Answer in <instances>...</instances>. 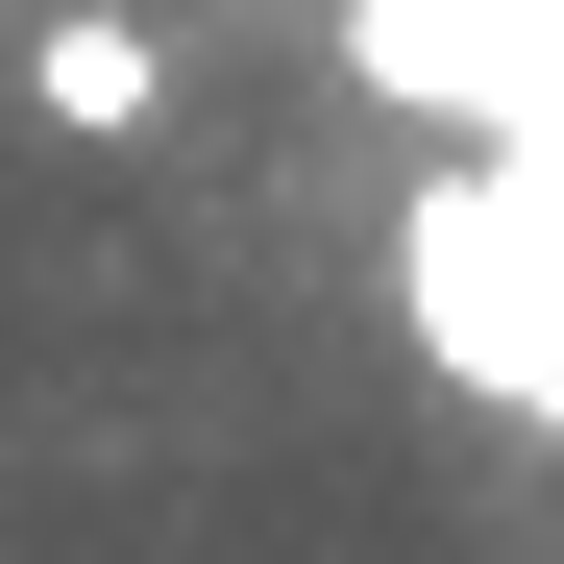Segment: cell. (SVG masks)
Masks as SVG:
<instances>
[{"mask_svg":"<svg viewBox=\"0 0 564 564\" xmlns=\"http://www.w3.org/2000/svg\"><path fill=\"white\" fill-rule=\"evenodd\" d=\"M393 344L442 368V393H491V417L564 442V123L442 148L393 197Z\"/></svg>","mask_w":564,"mask_h":564,"instance_id":"cell-1","label":"cell"},{"mask_svg":"<svg viewBox=\"0 0 564 564\" xmlns=\"http://www.w3.org/2000/svg\"><path fill=\"white\" fill-rule=\"evenodd\" d=\"M344 74H368L393 123H442V148H491L540 50H516V0H344Z\"/></svg>","mask_w":564,"mask_h":564,"instance_id":"cell-2","label":"cell"},{"mask_svg":"<svg viewBox=\"0 0 564 564\" xmlns=\"http://www.w3.org/2000/svg\"><path fill=\"white\" fill-rule=\"evenodd\" d=\"M25 99H50L74 148H148V123H172V50H148V0H50V25H25Z\"/></svg>","mask_w":564,"mask_h":564,"instance_id":"cell-3","label":"cell"}]
</instances>
